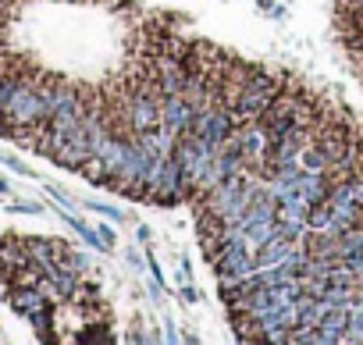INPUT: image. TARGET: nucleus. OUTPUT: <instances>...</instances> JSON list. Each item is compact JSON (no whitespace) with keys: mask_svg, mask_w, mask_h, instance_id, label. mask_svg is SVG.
<instances>
[{"mask_svg":"<svg viewBox=\"0 0 363 345\" xmlns=\"http://www.w3.org/2000/svg\"><path fill=\"white\" fill-rule=\"evenodd\" d=\"M278 96H281V93H278V82H274L271 75H264V72H246V82H242V89H239L235 100H232V114L242 118V121H257V118L267 111V103L278 100Z\"/></svg>","mask_w":363,"mask_h":345,"instance_id":"nucleus-1","label":"nucleus"},{"mask_svg":"<svg viewBox=\"0 0 363 345\" xmlns=\"http://www.w3.org/2000/svg\"><path fill=\"white\" fill-rule=\"evenodd\" d=\"M214 271L218 278H250V271H257V260L246 253V242H228L214 256Z\"/></svg>","mask_w":363,"mask_h":345,"instance_id":"nucleus-2","label":"nucleus"},{"mask_svg":"<svg viewBox=\"0 0 363 345\" xmlns=\"http://www.w3.org/2000/svg\"><path fill=\"white\" fill-rule=\"evenodd\" d=\"M193 111H196V107H193L186 96H182V93H174V96H160V125H164L167 132H186Z\"/></svg>","mask_w":363,"mask_h":345,"instance_id":"nucleus-3","label":"nucleus"},{"mask_svg":"<svg viewBox=\"0 0 363 345\" xmlns=\"http://www.w3.org/2000/svg\"><path fill=\"white\" fill-rule=\"evenodd\" d=\"M11 306H15L22 317H36V313L50 310V299H47V292H43L40 285H18V288L11 292Z\"/></svg>","mask_w":363,"mask_h":345,"instance_id":"nucleus-4","label":"nucleus"},{"mask_svg":"<svg viewBox=\"0 0 363 345\" xmlns=\"http://www.w3.org/2000/svg\"><path fill=\"white\" fill-rule=\"evenodd\" d=\"M128 118H132V128H135V132H143V128H153V125L160 121V96L153 100L150 93H139V96L132 100V111H128Z\"/></svg>","mask_w":363,"mask_h":345,"instance_id":"nucleus-5","label":"nucleus"},{"mask_svg":"<svg viewBox=\"0 0 363 345\" xmlns=\"http://www.w3.org/2000/svg\"><path fill=\"white\" fill-rule=\"evenodd\" d=\"M232 142L242 149V157H260V153L267 149V135H264L260 125H246V128H239V135H235Z\"/></svg>","mask_w":363,"mask_h":345,"instance_id":"nucleus-6","label":"nucleus"},{"mask_svg":"<svg viewBox=\"0 0 363 345\" xmlns=\"http://www.w3.org/2000/svg\"><path fill=\"white\" fill-rule=\"evenodd\" d=\"M299 164H303V171H317V175H324L328 171V157H324V149L320 146H306V149H299Z\"/></svg>","mask_w":363,"mask_h":345,"instance_id":"nucleus-7","label":"nucleus"},{"mask_svg":"<svg viewBox=\"0 0 363 345\" xmlns=\"http://www.w3.org/2000/svg\"><path fill=\"white\" fill-rule=\"evenodd\" d=\"M86 207H89V210H96V214H107L111 221H121V217H125V214H118V210H114L111 203H96V200H86Z\"/></svg>","mask_w":363,"mask_h":345,"instance_id":"nucleus-8","label":"nucleus"},{"mask_svg":"<svg viewBox=\"0 0 363 345\" xmlns=\"http://www.w3.org/2000/svg\"><path fill=\"white\" fill-rule=\"evenodd\" d=\"M0 160H4V164H8L11 171H18V175H26V179H33V167H26V164H22L18 157H0Z\"/></svg>","mask_w":363,"mask_h":345,"instance_id":"nucleus-9","label":"nucleus"},{"mask_svg":"<svg viewBox=\"0 0 363 345\" xmlns=\"http://www.w3.org/2000/svg\"><path fill=\"white\" fill-rule=\"evenodd\" d=\"M11 214H43L40 203H11Z\"/></svg>","mask_w":363,"mask_h":345,"instance_id":"nucleus-10","label":"nucleus"},{"mask_svg":"<svg viewBox=\"0 0 363 345\" xmlns=\"http://www.w3.org/2000/svg\"><path fill=\"white\" fill-rule=\"evenodd\" d=\"M96 232H100V239H104V242H107V249H111V246H114V232H111L107 225H100Z\"/></svg>","mask_w":363,"mask_h":345,"instance_id":"nucleus-11","label":"nucleus"},{"mask_svg":"<svg viewBox=\"0 0 363 345\" xmlns=\"http://www.w3.org/2000/svg\"><path fill=\"white\" fill-rule=\"evenodd\" d=\"M182 299H186V302H196V299H200V292H196L193 285H186V288H182Z\"/></svg>","mask_w":363,"mask_h":345,"instance_id":"nucleus-12","label":"nucleus"},{"mask_svg":"<svg viewBox=\"0 0 363 345\" xmlns=\"http://www.w3.org/2000/svg\"><path fill=\"white\" fill-rule=\"evenodd\" d=\"M0 193H4V196H8V193H11V182H8V179H4V175H0Z\"/></svg>","mask_w":363,"mask_h":345,"instance_id":"nucleus-13","label":"nucleus"},{"mask_svg":"<svg viewBox=\"0 0 363 345\" xmlns=\"http://www.w3.org/2000/svg\"><path fill=\"white\" fill-rule=\"evenodd\" d=\"M0 79H4V75H0Z\"/></svg>","mask_w":363,"mask_h":345,"instance_id":"nucleus-14","label":"nucleus"}]
</instances>
